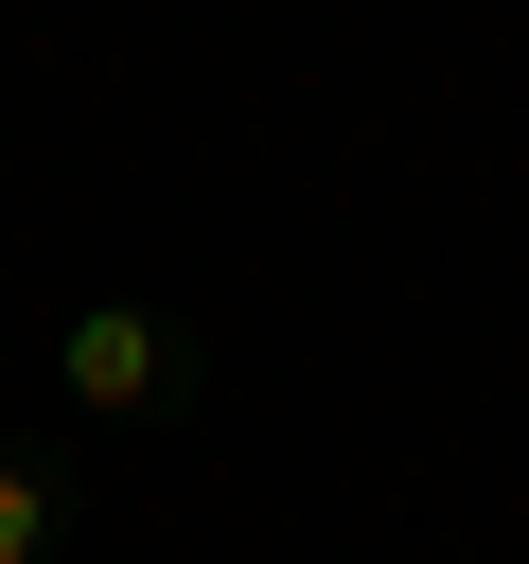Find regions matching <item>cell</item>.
<instances>
[{
    "label": "cell",
    "mask_w": 529,
    "mask_h": 564,
    "mask_svg": "<svg viewBox=\"0 0 529 564\" xmlns=\"http://www.w3.org/2000/svg\"><path fill=\"white\" fill-rule=\"evenodd\" d=\"M53 388H71V423H194V405H212V335H194L176 300L106 282V300L53 317Z\"/></svg>",
    "instance_id": "1"
},
{
    "label": "cell",
    "mask_w": 529,
    "mask_h": 564,
    "mask_svg": "<svg viewBox=\"0 0 529 564\" xmlns=\"http://www.w3.org/2000/svg\"><path fill=\"white\" fill-rule=\"evenodd\" d=\"M71 529H88V476H71V441L0 423V564H71Z\"/></svg>",
    "instance_id": "2"
}]
</instances>
